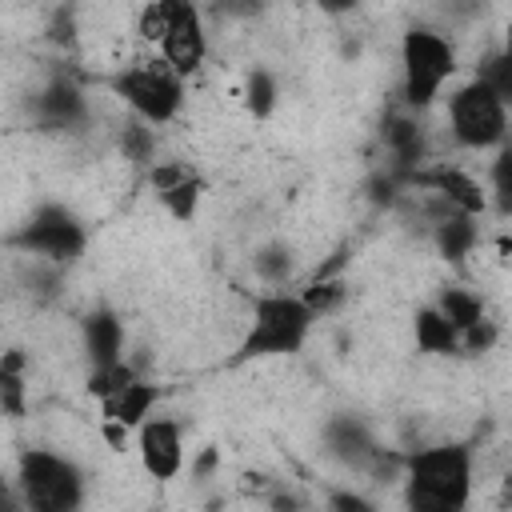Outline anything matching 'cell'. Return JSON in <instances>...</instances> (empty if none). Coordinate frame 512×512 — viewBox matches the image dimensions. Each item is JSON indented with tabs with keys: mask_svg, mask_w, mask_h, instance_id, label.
<instances>
[{
	"mask_svg": "<svg viewBox=\"0 0 512 512\" xmlns=\"http://www.w3.org/2000/svg\"><path fill=\"white\" fill-rule=\"evenodd\" d=\"M400 504L412 512H464L476 496V448L464 440L416 444L404 452Z\"/></svg>",
	"mask_w": 512,
	"mask_h": 512,
	"instance_id": "cell-1",
	"label": "cell"
},
{
	"mask_svg": "<svg viewBox=\"0 0 512 512\" xmlns=\"http://www.w3.org/2000/svg\"><path fill=\"white\" fill-rule=\"evenodd\" d=\"M96 84L136 120L168 128L188 104V80L176 76L160 56H128L124 64L96 76Z\"/></svg>",
	"mask_w": 512,
	"mask_h": 512,
	"instance_id": "cell-2",
	"label": "cell"
},
{
	"mask_svg": "<svg viewBox=\"0 0 512 512\" xmlns=\"http://www.w3.org/2000/svg\"><path fill=\"white\" fill-rule=\"evenodd\" d=\"M320 320L300 300V292L288 288H260L248 300V320L236 340V360H280L304 352L312 328Z\"/></svg>",
	"mask_w": 512,
	"mask_h": 512,
	"instance_id": "cell-3",
	"label": "cell"
},
{
	"mask_svg": "<svg viewBox=\"0 0 512 512\" xmlns=\"http://www.w3.org/2000/svg\"><path fill=\"white\" fill-rule=\"evenodd\" d=\"M460 52L452 32L436 24H412L400 36V108L432 112L444 96V84L456 76Z\"/></svg>",
	"mask_w": 512,
	"mask_h": 512,
	"instance_id": "cell-4",
	"label": "cell"
},
{
	"mask_svg": "<svg viewBox=\"0 0 512 512\" xmlns=\"http://www.w3.org/2000/svg\"><path fill=\"white\" fill-rule=\"evenodd\" d=\"M12 480L24 508H36V512H72L88 500V472L68 452H56L44 444H24L16 452Z\"/></svg>",
	"mask_w": 512,
	"mask_h": 512,
	"instance_id": "cell-5",
	"label": "cell"
},
{
	"mask_svg": "<svg viewBox=\"0 0 512 512\" xmlns=\"http://www.w3.org/2000/svg\"><path fill=\"white\" fill-rule=\"evenodd\" d=\"M440 100H444V128H448V140L456 144V152L488 156L500 144H508V100L496 96L476 76L452 84L448 96H440Z\"/></svg>",
	"mask_w": 512,
	"mask_h": 512,
	"instance_id": "cell-6",
	"label": "cell"
},
{
	"mask_svg": "<svg viewBox=\"0 0 512 512\" xmlns=\"http://www.w3.org/2000/svg\"><path fill=\"white\" fill-rule=\"evenodd\" d=\"M0 248H8L16 256L52 260V264L68 268L88 252V228L68 204L44 200V204L32 208V216H24L12 232L0 236Z\"/></svg>",
	"mask_w": 512,
	"mask_h": 512,
	"instance_id": "cell-7",
	"label": "cell"
},
{
	"mask_svg": "<svg viewBox=\"0 0 512 512\" xmlns=\"http://www.w3.org/2000/svg\"><path fill=\"white\" fill-rule=\"evenodd\" d=\"M136 460L148 480H156V484L176 480L188 464L184 424L168 412H152L144 424H136Z\"/></svg>",
	"mask_w": 512,
	"mask_h": 512,
	"instance_id": "cell-8",
	"label": "cell"
},
{
	"mask_svg": "<svg viewBox=\"0 0 512 512\" xmlns=\"http://www.w3.org/2000/svg\"><path fill=\"white\" fill-rule=\"evenodd\" d=\"M208 52H212V40H208V20H204V8L200 0H184L168 24V32L160 36L156 44V56L184 80H192L204 64H208Z\"/></svg>",
	"mask_w": 512,
	"mask_h": 512,
	"instance_id": "cell-9",
	"label": "cell"
},
{
	"mask_svg": "<svg viewBox=\"0 0 512 512\" xmlns=\"http://www.w3.org/2000/svg\"><path fill=\"white\" fill-rule=\"evenodd\" d=\"M76 344L88 368L116 364L128 356V324L112 304H92L76 324Z\"/></svg>",
	"mask_w": 512,
	"mask_h": 512,
	"instance_id": "cell-10",
	"label": "cell"
},
{
	"mask_svg": "<svg viewBox=\"0 0 512 512\" xmlns=\"http://www.w3.org/2000/svg\"><path fill=\"white\" fill-rule=\"evenodd\" d=\"M320 452L332 460V464H340V468H348V472H356L360 476V468L372 460V452L380 448V440H376V432L356 416V412H336V416H328L324 420V428H320Z\"/></svg>",
	"mask_w": 512,
	"mask_h": 512,
	"instance_id": "cell-11",
	"label": "cell"
},
{
	"mask_svg": "<svg viewBox=\"0 0 512 512\" xmlns=\"http://www.w3.org/2000/svg\"><path fill=\"white\" fill-rule=\"evenodd\" d=\"M428 240H432L436 256L444 264H452V268H464V264H472L484 252L480 216H464V212H452V216L428 224Z\"/></svg>",
	"mask_w": 512,
	"mask_h": 512,
	"instance_id": "cell-12",
	"label": "cell"
},
{
	"mask_svg": "<svg viewBox=\"0 0 512 512\" xmlns=\"http://www.w3.org/2000/svg\"><path fill=\"white\" fill-rule=\"evenodd\" d=\"M160 400H164V384H156L148 376H136V380H128L124 388H116L112 396L100 400V412H104L100 420H116V424L136 432V424H144L156 412Z\"/></svg>",
	"mask_w": 512,
	"mask_h": 512,
	"instance_id": "cell-13",
	"label": "cell"
},
{
	"mask_svg": "<svg viewBox=\"0 0 512 512\" xmlns=\"http://www.w3.org/2000/svg\"><path fill=\"white\" fill-rule=\"evenodd\" d=\"M248 268L252 276L264 284V288H288L296 280V268H300V256L288 240L272 236V240H260L248 256Z\"/></svg>",
	"mask_w": 512,
	"mask_h": 512,
	"instance_id": "cell-14",
	"label": "cell"
},
{
	"mask_svg": "<svg viewBox=\"0 0 512 512\" xmlns=\"http://www.w3.org/2000/svg\"><path fill=\"white\" fill-rule=\"evenodd\" d=\"M0 412L8 420L28 416V352L24 348L0 352Z\"/></svg>",
	"mask_w": 512,
	"mask_h": 512,
	"instance_id": "cell-15",
	"label": "cell"
},
{
	"mask_svg": "<svg viewBox=\"0 0 512 512\" xmlns=\"http://www.w3.org/2000/svg\"><path fill=\"white\" fill-rule=\"evenodd\" d=\"M116 156L128 168L144 172L152 160H160V128H152V124H144L136 116H124L116 124Z\"/></svg>",
	"mask_w": 512,
	"mask_h": 512,
	"instance_id": "cell-16",
	"label": "cell"
},
{
	"mask_svg": "<svg viewBox=\"0 0 512 512\" xmlns=\"http://www.w3.org/2000/svg\"><path fill=\"white\" fill-rule=\"evenodd\" d=\"M412 340H416V348L424 352V356H456V340H460V332L444 320V312L428 300V304H420L416 312H412Z\"/></svg>",
	"mask_w": 512,
	"mask_h": 512,
	"instance_id": "cell-17",
	"label": "cell"
},
{
	"mask_svg": "<svg viewBox=\"0 0 512 512\" xmlns=\"http://www.w3.org/2000/svg\"><path fill=\"white\" fill-rule=\"evenodd\" d=\"M240 108H244L252 120H272V116H276V108H280V80H276L272 68L252 64V68L244 72Z\"/></svg>",
	"mask_w": 512,
	"mask_h": 512,
	"instance_id": "cell-18",
	"label": "cell"
},
{
	"mask_svg": "<svg viewBox=\"0 0 512 512\" xmlns=\"http://www.w3.org/2000/svg\"><path fill=\"white\" fill-rule=\"evenodd\" d=\"M432 304L444 312V320H448L456 332H464V328H472L476 320L488 316L484 292H476V288H468V284H444V288L432 296Z\"/></svg>",
	"mask_w": 512,
	"mask_h": 512,
	"instance_id": "cell-19",
	"label": "cell"
},
{
	"mask_svg": "<svg viewBox=\"0 0 512 512\" xmlns=\"http://www.w3.org/2000/svg\"><path fill=\"white\" fill-rule=\"evenodd\" d=\"M472 76H476L480 84H488L496 96H504V100L512 104V56H508V48H504L500 40H496V44H488V48H480Z\"/></svg>",
	"mask_w": 512,
	"mask_h": 512,
	"instance_id": "cell-20",
	"label": "cell"
},
{
	"mask_svg": "<svg viewBox=\"0 0 512 512\" xmlns=\"http://www.w3.org/2000/svg\"><path fill=\"white\" fill-rule=\"evenodd\" d=\"M156 200H160V208H164L172 220L192 224V216L200 212V200H204V180H200V172H192V176H184L180 184L156 192Z\"/></svg>",
	"mask_w": 512,
	"mask_h": 512,
	"instance_id": "cell-21",
	"label": "cell"
},
{
	"mask_svg": "<svg viewBox=\"0 0 512 512\" xmlns=\"http://www.w3.org/2000/svg\"><path fill=\"white\" fill-rule=\"evenodd\" d=\"M220 468H224V452L220 448H200V452H192V460L184 464V472L196 480V484H212V480H220Z\"/></svg>",
	"mask_w": 512,
	"mask_h": 512,
	"instance_id": "cell-22",
	"label": "cell"
},
{
	"mask_svg": "<svg viewBox=\"0 0 512 512\" xmlns=\"http://www.w3.org/2000/svg\"><path fill=\"white\" fill-rule=\"evenodd\" d=\"M324 504H328V508H340V512H372V508H376L372 496L352 492V488H332V492L324 496Z\"/></svg>",
	"mask_w": 512,
	"mask_h": 512,
	"instance_id": "cell-23",
	"label": "cell"
},
{
	"mask_svg": "<svg viewBox=\"0 0 512 512\" xmlns=\"http://www.w3.org/2000/svg\"><path fill=\"white\" fill-rule=\"evenodd\" d=\"M324 16H332V20H344V16H352V12H360L364 8V0H312Z\"/></svg>",
	"mask_w": 512,
	"mask_h": 512,
	"instance_id": "cell-24",
	"label": "cell"
}]
</instances>
